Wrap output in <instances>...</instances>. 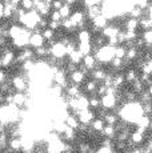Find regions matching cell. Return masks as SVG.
I'll list each match as a JSON object with an SVG mask.
<instances>
[{"label":"cell","mask_w":152,"mask_h":153,"mask_svg":"<svg viewBox=\"0 0 152 153\" xmlns=\"http://www.w3.org/2000/svg\"><path fill=\"white\" fill-rule=\"evenodd\" d=\"M103 120H104V123H106V125H112V126H115L116 124L119 123V116L116 113H106V116L103 117Z\"/></svg>","instance_id":"4316f807"},{"label":"cell","mask_w":152,"mask_h":153,"mask_svg":"<svg viewBox=\"0 0 152 153\" xmlns=\"http://www.w3.org/2000/svg\"><path fill=\"white\" fill-rule=\"evenodd\" d=\"M116 133H118V131H116V128L112 125H106L104 129L101 131V136H103L104 139H110V140H115Z\"/></svg>","instance_id":"ffe728a7"},{"label":"cell","mask_w":152,"mask_h":153,"mask_svg":"<svg viewBox=\"0 0 152 153\" xmlns=\"http://www.w3.org/2000/svg\"><path fill=\"white\" fill-rule=\"evenodd\" d=\"M7 146L11 152H20L23 149V140L22 137H11L7 143Z\"/></svg>","instance_id":"4fadbf2b"},{"label":"cell","mask_w":152,"mask_h":153,"mask_svg":"<svg viewBox=\"0 0 152 153\" xmlns=\"http://www.w3.org/2000/svg\"><path fill=\"white\" fill-rule=\"evenodd\" d=\"M147 92L150 93V96L152 97V83H151L150 85H148V88H147Z\"/></svg>","instance_id":"f6af8a7d"},{"label":"cell","mask_w":152,"mask_h":153,"mask_svg":"<svg viewBox=\"0 0 152 153\" xmlns=\"http://www.w3.org/2000/svg\"><path fill=\"white\" fill-rule=\"evenodd\" d=\"M20 8H23L25 12H31V11H34L35 10L34 0H23V1H20Z\"/></svg>","instance_id":"1f68e13d"},{"label":"cell","mask_w":152,"mask_h":153,"mask_svg":"<svg viewBox=\"0 0 152 153\" xmlns=\"http://www.w3.org/2000/svg\"><path fill=\"white\" fill-rule=\"evenodd\" d=\"M86 77H87L86 73H83L81 71L77 69V71H75V72H72L71 75H69L68 81H69V84L80 87L81 84H84V81H86Z\"/></svg>","instance_id":"30bf717a"},{"label":"cell","mask_w":152,"mask_h":153,"mask_svg":"<svg viewBox=\"0 0 152 153\" xmlns=\"http://www.w3.org/2000/svg\"><path fill=\"white\" fill-rule=\"evenodd\" d=\"M125 55H127V48H125L124 45H118V47H115V57L124 60V59H125Z\"/></svg>","instance_id":"e575fe53"},{"label":"cell","mask_w":152,"mask_h":153,"mask_svg":"<svg viewBox=\"0 0 152 153\" xmlns=\"http://www.w3.org/2000/svg\"><path fill=\"white\" fill-rule=\"evenodd\" d=\"M81 65L84 67L87 71H93L96 68V65H98V63H96V59L93 55H87L83 57V61H81Z\"/></svg>","instance_id":"2e32d148"},{"label":"cell","mask_w":152,"mask_h":153,"mask_svg":"<svg viewBox=\"0 0 152 153\" xmlns=\"http://www.w3.org/2000/svg\"><path fill=\"white\" fill-rule=\"evenodd\" d=\"M40 33H42L43 39H44L47 43H52V42H55V33H56V32H54L52 29L45 28V29H43V31L40 32Z\"/></svg>","instance_id":"f546056e"},{"label":"cell","mask_w":152,"mask_h":153,"mask_svg":"<svg viewBox=\"0 0 152 153\" xmlns=\"http://www.w3.org/2000/svg\"><path fill=\"white\" fill-rule=\"evenodd\" d=\"M4 19V3L0 1V22Z\"/></svg>","instance_id":"7bdbcfd3"},{"label":"cell","mask_w":152,"mask_h":153,"mask_svg":"<svg viewBox=\"0 0 152 153\" xmlns=\"http://www.w3.org/2000/svg\"><path fill=\"white\" fill-rule=\"evenodd\" d=\"M92 55L95 56L96 63L110 64L111 61L115 59V47H111V45H107V44H106L104 47L96 49Z\"/></svg>","instance_id":"7a4b0ae2"},{"label":"cell","mask_w":152,"mask_h":153,"mask_svg":"<svg viewBox=\"0 0 152 153\" xmlns=\"http://www.w3.org/2000/svg\"><path fill=\"white\" fill-rule=\"evenodd\" d=\"M139 28L142 29L143 32L144 31H150V29H152V20H150L147 16H142L139 19Z\"/></svg>","instance_id":"d4e9b609"},{"label":"cell","mask_w":152,"mask_h":153,"mask_svg":"<svg viewBox=\"0 0 152 153\" xmlns=\"http://www.w3.org/2000/svg\"><path fill=\"white\" fill-rule=\"evenodd\" d=\"M75 116H77L79 123H80V124H84V125H89L93 121V120L96 119L95 111H91V109L80 111V112H77Z\"/></svg>","instance_id":"8992f818"},{"label":"cell","mask_w":152,"mask_h":153,"mask_svg":"<svg viewBox=\"0 0 152 153\" xmlns=\"http://www.w3.org/2000/svg\"><path fill=\"white\" fill-rule=\"evenodd\" d=\"M151 104H152V100H151Z\"/></svg>","instance_id":"7dc6e473"},{"label":"cell","mask_w":152,"mask_h":153,"mask_svg":"<svg viewBox=\"0 0 152 153\" xmlns=\"http://www.w3.org/2000/svg\"><path fill=\"white\" fill-rule=\"evenodd\" d=\"M121 31L123 29H121V27H119V25L108 24L107 27L100 32V33H101V36H103L104 39H111V37H118V35L120 33Z\"/></svg>","instance_id":"ba28073f"},{"label":"cell","mask_w":152,"mask_h":153,"mask_svg":"<svg viewBox=\"0 0 152 153\" xmlns=\"http://www.w3.org/2000/svg\"><path fill=\"white\" fill-rule=\"evenodd\" d=\"M104 126H106V123H104L103 119H100V117H96L95 120L89 124V128H91L92 132H96V133H101V131L104 129Z\"/></svg>","instance_id":"ac0fdd59"},{"label":"cell","mask_w":152,"mask_h":153,"mask_svg":"<svg viewBox=\"0 0 152 153\" xmlns=\"http://www.w3.org/2000/svg\"><path fill=\"white\" fill-rule=\"evenodd\" d=\"M110 65L112 67V69H120V68H123V67H124V60L115 57V59H113V60L110 63Z\"/></svg>","instance_id":"8d00e7d4"},{"label":"cell","mask_w":152,"mask_h":153,"mask_svg":"<svg viewBox=\"0 0 152 153\" xmlns=\"http://www.w3.org/2000/svg\"><path fill=\"white\" fill-rule=\"evenodd\" d=\"M124 84H125L124 73H115L112 77V87L115 88V89H120Z\"/></svg>","instance_id":"7402d4cb"},{"label":"cell","mask_w":152,"mask_h":153,"mask_svg":"<svg viewBox=\"0 0 152 153\" xmlns=\"http://www.w3.org/2000/svg\"><path fill=\"white\" fill-rule=\"evenodd\" d=\"M64 124L66 126H68V128L74 129V131H77L79 125H80V123H79V119L77 116H75V114H72L71 112H68V113L66 114V117H64Z\"/></svg>","instance_id":"7c38bea8"},{"label":"cell","mask_w":152,"mask_h":153,"mask_svg":"<svg viewBox=\"0 0 152 153\" xmlns=\"http://www.w3.org/2000/svg\"><path fill=\"white\" fill-rule=\"evenodd\" d=\"M100 102H101V108L103 109L110 111V109H113L118 105V99H116V95L106 93L103 97H100Z\"/></svg>","instance_id":"52a82bcc"},{"label":"cell","mask_w":152,"mask_h":153,"mask_svg":"<svg viewBox=\"0 0 152 153\" xmlns=\"http://www.w3.org/2000/svg\"><path fill=\"white\" fill-rule=\"evenodd\" d=\"M140 37L143 39L145 47H151L152 48V29H150V31H144Z\"/></svg>","instance_id":"d6a6232c"},{"label":"cell","mask_w":152,"mask_h":153,"mask_svg":"<svg viewBox=\"0 0 152 153\" xmlns=\"http://www.w3.org/2000/svg\"><path fill=\"white\" fill-rule=\"evenodd\" d=\"M45 45V40L43 39L40 32H31L30 36V42H28V47H32L34 49L39 48V47Z\"/></svg>","instance_id":"9c48e42d"},{"label":"cell","mask_w":152,"mask_h":153,"mask_svg":"<svg viewBox=\"0 0 152 153\" xmlns=\"http://www.w3.org/2000/svg\"><path fill=\"white\" fill-rule=\"evenodd\" d=\"M77 51L80 52L84 57V56H87V55H92L93 48H92L91 43H79L77 44Z\"/></svg>","instance_id":"603a6c76"},{"label":"cell","mask_w":152,"mask_h":153,"mask_svg":"<svg viewBox=\"0 0 152 153\" xmlns=\"http://www.w3.org/2000/svg\"><path fill=\"white\" fill-rule=\"evenodd\" d=\"M145 16H147L150 20H152V1L150 3V7H148V10L145 11Z\"/></svg>","instance_id":"b9f144b4"},{"label":"cell","mask_w":152,"mask_h":153,"mask_svg":"<svg viewBox=\"0 0 152 153\" xmlns=\"http://www.w3.org/2000/svg\"><path fill=\"white\" fill-rule=\"evenodd\" d=\"M98 85H99V83H96V81H93V80L86 81V83H84V92H87L91 96H95L96 89H98Z\"/></svg>","instance_id":"cb8c5ba5"},{"label":"cell","mask_w":152,"mask_h":153,"mask_svg":"<svg viewBox=\"0 0 152 153\" xmlns=\"http://www.w3.org/2000/svg\"><path fill=\"white\" fill-rule=\"evenodd\" d=\"M142 73H144V75H148V76H151L152 77V59L151 60H147V61H144V64H143V67H142Z\"/></svg>","instance_id":"d590c367"},{"label":"cell","mask_w":152,"mask_h":153,"mask_svg":"<svg viewBox=\"0 0 152 153\" xmlns=\"http://www.w3.org/2000/svg\"><path fill=\"white\" fill-rule=\"evenodd\" d=\"M88 100H89V108H92V109H100L101 108L100 97H98V96H91V97H88Z\"/></svg>","instance_id":"836d02e7"},{"label":"cell","mask_w":152,"mask_h":153,"mask_svg":"<svg viewBox=\"0 0 152 153\" xmlns=\"http://www.w3.org/2000/svg\"><path fill=\"white\" fill-rule=\"evenodd\" d=\"M137 77H139V75H137L135 68H128L124 72V80H125V83L130 84V85L132 84L135 80H137Z\"/></svg>","instance_id":"44dd1931"},{"label":"cell","mask_w":152,"mask_h":153,"mask_svg":"<svg viewBox=\"0 0 152 153\" xmlns=\"http://www.w3.org/2000/svg\"><path fill=\"white\" fill-rule=\"evenodd\" d=\"M52 79L55 81V85L60 87L61 89H66L67 87L69 85V81H68V76H67V72L64 69H59L57 72H55L52 75Z\"/></svg>","instance_id":"277c9868"},{"label":"cell","mask_w":152,"mask_h":153,"mask_svg":"<svg viewBox=\"0 0 152 153\" xmlns=\"http://www.w3.org/2000/svg\"><path fill=\"white\" fill-rule=\"evenodd\" d=\"M0 102H4V95L0 92Z\"/></svg>","instance_id":"bcb514c9"},{"label":"cell","mask_w":152,"mask_h":153,"mask_svg":"<svg viewBox=\"0 0 152 153\" xmlns=\"http://www.w3.org/2000/svg\"><path fill=\"white\" fill-rule=\"evenodd\" d=\"M34 53L35 56H36L37 59H45L47 56H49L51 55V52H49V47H47V45H43V47H39V48H36V49H34Z\"/></svg>","instance_id":"83f0119b"},{"label":"cell","mask_w":152,"mask_h":153,"mask_svg":"<svg viewBox=\"0 0 152 153\" xmlns=\"http://www.w3.org/2000/svg\"><path fill=\"white\" fill-rule=\"evenodd\" d=\"M72 11H74V7H71V5L66 4V3L63 1V7L59 10L61 20H63V19H69V17H71V15H72Z\"/></svg>","instance_id":"484cf974"},{"label":"cell","mask_w":152,"mask_h":153,"mask_svg":"<svg viewBox=\"0 0 152 153\" xmlns=\"http://www.w3.org/2000/svg\"><path fill=\"white\" fill-rule=\"evenodd\" d=\"M66 95L68 99H77V97H80L83 93H81V89L77 87V85L69 84L68 87L66 88Z\"/></svg>","instance_id":"e0dca14e"},{"label":"cell","mask_w":152,"mask_h":153,"mask_svg":"<svg viewBox=\"0 0 152 153\" xmlns=\"http://www.w3.org/2000/svg\"><path fill=\"white\" fill-rule=\"evenodd\" d=\"M48 28H49V29H52L54 32H59V31H61V25H60V23L51 22V20H48Z\"/></svg>","instance_id":"ab89813d"},{"label":"cell","mask_w":152,"mask_h":153,"mask_svg":"<svg viewBox=\"0 0 152 153\" xmlns=\"http://www.w3.org/2000/svg\"><path fill=\"white\" fill-rule=\"evenodd\" d=\"M130 153H143V152H142V148H133L130 151Z\"/></svg>","instance_id":"ee69618b"},{"label":"cell","mask_w":152,"mask_h":153,"mask_svg":"<svg viewBox=\"0 0 152 153\" xmlns=\"http://www.w3.org/2000/svg\"><path fill=\"white\" fill-rule=\"evenodd\" d=\"M49 52H51V57L55 59V60H63L64 56H67L66 47L59 42H55L49 47Z\"/></svg>","instance_id":"5b68a950"},{"label":"cell","mask_w":152,"mask_h":153,"mask_svg":"<svg viewBox=\"0 0 152 153\" xmlns=\"http://www.w3.org/2000/svg\"><path fill=\"white\" fill-rule=\"evenodd\" d=\"M89 76L92 77L93 81H96V83L101 84V83L104 81V79H106V76H107V71H104L103 68H95L93 71H91Z\"/></svg>","instance_id":"9a60e30c"},{"label":"cell","mask_w":152,"mask_h":153,"mask_svg":"<svg viewBox=\"0 0 152 153\" xmlns=\"http://www.w3.org/2000/svg\"><path fill=\"white\" fill-rule=\"evenodd\" d=\"M119 119L121 121L127 123V124H136V121L140 119L143 114V109H142V104L139 101H133V102H123L120 104V108L118 109Z\"/></svg>","instance_id":"6da1fadb"},{"label":"cell","mask_w":152,"mask_h":153,"mask_svg":"<svg viewBox=\"0 0 152 153\" xmlns=\"http://www.w3.org/2000/svg\"><path fill=\"white\" fill-rule=\"evenodd\" d=\"M11 85L13 91L20 93H27L28 91V79L23 75H16L11 79Z\"/></svg>","instance_id":"3957f363"},{"label":"cell","mask_w":152,"mask_h":153,"mask_svg":"<svg viewBox=\"0 0 152 153\" xmlns=\"http://www.w3.org/2000/svg\"><path fill=\"white\" fill-rule=\"evenodd\" d=\"M77 40H79V43H91V40H92L91 31L87 28L80 29V31L77 32Z\"/></svg>","instance_id":"d6986e66"},{"label":"cell","mask_w":152,"mask_h":153,"mask_svg":"<svg viewBox=\"0 0 152 153\" xmlns=\"http://www.w3.org/2000/svg\"><path fill=\"white\" fill-rule=\"evenodd\" d=\"M131 89H132L136 95H139V93H142L143 91H145V85L139 80V77H137V80H135L132 84H131Z\"/></svg>","instance_id":"4dcf8cb0"},{"label":"cell","mask_w":152,"mask_h":153,"mask_svg":"<svg viewBox=\"0 0 152 153\" xmlns=\"http://www.w3.org/2000/svg\"><path fill=\"white\" fill-rule=\"evenodd\" d=\"M68 59H69V63L75 64V65H80L81 61H83V55H81L80 52L77 51V48H76V51L72 52V53L68 56Z\"/></svg>","instance_id":"f1b7e54d"},{"label":"cell","mask_w":152,"mask_h":153,"mask_svg":"<svg viewBox=\"0 0 152 153\" xmlns=\"http://www.w3.org/2000/svg\"><path fill=\"white\" fill-rule=\"evenodd\" d=\"M123 31L127 32H137L139 29V20L137 19H132V17H127L123 23Z\"/></svg>","instance_id":"5bb4252c"},{"label":"cell","mask_w":152,"mask_h":153,"mask_svg":"<svg viewBox=\"0 0 152 153\" xmlns=\"http://www.w3.org/2000/svg\"><path fill=\"white\" fill-rule=\"evenodd\" d=\"M49 20H51V22L60 23L61 22V16H60L59 11H51V13H49Z\"/></svg>","instance_id":"f35d334b"},{"label":"cell","mask_w":152,"mask_h":153,"mask_svg":"<svg viewBox=\"0 0 152 153\" xmlns=\"http://www.w3.org/2000/svg\"><path fill=\"white\" fill-rule=\"evenodd\" d=\"M150 3L151 1H148V0H140V1H135V7H137L139 10L145 12L148 10V7H150Z\"/></svg>","instance_id":"74e56055"},{"label":"cell","mask_w":152,"mask_h":153,"mask_svg":"<svg viewBox=\"0 0 152 153\" xmlns=\"http://www.w3.org/2000/svg\"><path fill=\"white\" fill-rule=\"evenodd\" d=\"M5 81H7V73H5L4 69L0 68V85L3 83H5Z\"/></svg>","instance_id":"60d3db41"},{"label":"cell","mask_w":152,"mask_h":153,"mask_svg":"<svg viewBox=\"0 0 152 153\" xmlns=\"http://www.w3.org/2000/svg\"><path fill=\"white\" fill-rule=\"evenodd\" d=\"M144 140H145V132L137 131V129H135L133 132H131V134H130V143L132 144L133 146L143 145Z\"/></svg>","instance_id":"8fae6325"}]
</instances>
